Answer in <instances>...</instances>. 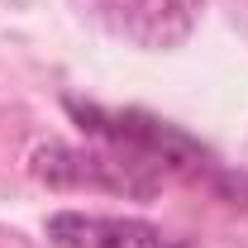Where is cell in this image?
Listing matches in <instances>:
<instances>
[{
    "instance_id": "1",
    "label": "cell",
    "mask_w": 248,
    "mask_h": 248,
    "mask_svg": "<svg viewBox=\"0 0 248 248\" xmlns=\"http://www.w3.org/2000/svg\"><path fill=\"white\" fill-rule=\"evenodd\" d=\"M67 110L81 120V129L91 139H110V143H120L129 153H139L143 162H153L167 182H196L210 196L229 201V205H248V182L234 177L229 167H219L215 153L201 148L177 124L143 115V110H105V105H81V100H67Z\"/></svg>"
},
{
    "instance_id": "2",
    "label": "cell",
    "mask_w": 248,
    "mask_h": 248,
    "mask_svg": "<svg viewBox=\"0 0 248 248\" xmlns=\"http://www.w3.org/2000/svg\"><path fill=\"white\" fill-rule=\"evenodd\" d=\"M33 177L48 186H86V191H115L134 201H153L167 186V177L139 153H129L110 139H95L91 148L72 143H43L33 148Z\"/></svg>"
},
{
    "instance_id": "3",
    "label": "cell",
    "mask_w": 248,
    "mask_h": 248,
    "mask_svg": "<svg viewBox=\"0 0 248 248\" xmlns=\"http://www.w3.org/2000/svg\"><path fill=\"white\" fill-rule=\"evenodd\" d=\"M105 29L129 38L134 48L167 53L196 29L205 0H91Z\"/></svg>"
},
{
    "instance_id": "4",
    "label": "cell",
    "mask_w": 248,
    "mask_h": 248,
    "mask_svg": "<svg viewBox=\"0 0 248 248\" xmlns=\"http://www.w3.org/2000/svg\"><path fill=\"white\" fill-rule=\"evenodd\" d=\"M48 239L58 248H191L172 234H162L148 219L81 215V210H58L48 219Z\"/></svg>"
}]
</instances>
